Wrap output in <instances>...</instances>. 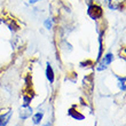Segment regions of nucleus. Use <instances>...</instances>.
Returning <instances> with one entry per match:
<instances>
[{
	"instance_id": "obj_1",
	"label": "nucleus",
	"mask_w": 126,
	"mask_h": 126,
	"mask_svg": "<svg viewBox=\"0 0 126 126\" xmlns=\"http://www.w3.org/2000/svg\"><path fill=\"white\" fill-rule=\"evenodd\" d=\"M88 15L93 20H97L102 16V8L97 5H92V6L88 7Z\"/></svg>"
},
{
	"instance_id": "obj_8",
	"label": "nucleus",
	"mask_w": 126,
	"mask_h": 126,
	"mask_svg": "<svg viewBox=\"0 0 126 126\" xmlns=\"http://www.w3.org/2000/svg\"><path fill=\"white\" fill-rule=\"evenodd\" d=\"M119 87L122 91H125V78H119Z\"/></svg>"
},
{
	"instance_id": "obj_3",
	"label": "nucleus",
	"mask_w": 126,
	"mask_h": 126,
	"mask_svg": "<svg viewBox=\"0 0 126 126\" xmlns=\"http://www.w3.org/2000/svg\"><path fill=\"white\" fill-rule=\"evenodd\" d=\"M111 9H120L123 7L125 0H104Z\"/></svg>"
},
{
	"instance_id": "obj_2",
	"label": "nucleus",
	"mask_w": 126,
	"mask_h": 126,
	"mask_svg": "<svg viewBox=\"0 0 126 126\" xmlns=\"http://www.w3.org/2000/svg\"><path fill=\"white\" fill-rule=\"evenodd\" d=\"M112 59H113V56H112V54H107L106 56L102 59V61L100 62V65L97 66V70L99 71H101V70H103V69H106L107 66L109 65L110 63L112 62Z\"/></svg>"
},
{
	"instance_id": "obj_10",
	"label": "nucleus",
	"mask_w": 126,
	"mask_h": 126,
	"mask_svg": "<svg viewBox=\"0 0 126 126\" xmlns=\"http://www.w3.org/2000/svg\"><path fill=\"white\" fill-rule=\"evenodd\" d=\"M29 102H30V99L25 96V97H24V106H28V104H29Z\"/></svg>"
},
{
	"instance_id": "obj_7",
	"label": "nucleus",
	"mask_w": 126,
	"mask_h": 126,
	"mask_svg": "<svg viewBox=\"0 0 126 126\" xmlns=\"http://www.w3.org/2000/svg\"><path fill=\"white\" fill-rule=\"evenodd\" d=\"M41 119H43V112H38L33 116V123L34 124H39Z\"/></svg>"
},
{
	"instance_id": "obj_11",
	"label": "nucleus",
	"mask_w": 126,
	"mask_h": 126,
	"mask_svg": "<svg viewBox=\"0 0 126 126\" xmlns=\"http://www.w3.org/2000/svg\"><path fill=\"white\" fill-rule=\"evenodd\" d=\"M38 0H30V3H36Z\"/></svg>"
},
{
	"instance_id": "obj_12",
	"label": "nucleus",
	"mask_w": 126,
	"mask_h": 126,
	"mask_svg": "<svg viewBox=\"0 0 126 126\" xmlns=\"http://www.w3.org/2000/svg\"><path fill=\"white\" fill-rule=\"evenodd\" d=\"M45 126H52V124H50V123H47V124H46V125H45Z\"/></svg>"
},
{
	"instance_id": "obj_5",
	"label": "nucleus",
	"mask_w": 126,
	"mask_h": 126,
	"mask_svg": "<svg viewBox=\"0 0 126 126\" xmlns=\"http://www.w3.org/2000/svg\"><path fill=\"white\" fill-rule=\"evenodd\" d=\"M12 113H13V111H8L6 115H3V116L0 117V126H6L7 124H8Z\"/></svg>"
},
{
	"instance_id": "obj_4",
	"label": "nucleus",
	"mask_w": 126,
	"mask_h": 126,
	"mask_svg": "<svg viewBox=\"0 0 126 126\" xmlns=\"http://www.w3.org/2000/svg\"><path fill=\"white\" fill-rule=\"evenodd\" d=\"M32 115V109H31L30 107L28 106H24L22 109H21V112H20V117L22 119H27L29 117Z\"/></svg>"
},
{
	"instance_id": "obj_9",
	"label": "nucleus",
	"mask_w": 126,
	"mask_h": 126,
	"mask_svg": "<svg viewBox=\"0 0 126 126\" xmlns=\"http://www.w3.org/2000/svg\"><path fill=\"white\" fill-rule=\"evenodd\" d=\"M45 27H46V29H48V30L52 28V21H50L49 18L46 20V22H45Z\"/></svg>"
},
{
	"instance_id": "obj_6",
	"label": "nucleus",
	"mask_w": 126,
	"mask_h": 126,
	"mask_svg": "<svg viewBox=\"0 0 126 126\" xmlns=\"http://www.w3.org/2000/svg\"><path fill=\"white\" fill-rule=\"evenodd\" d=\"M46 75H47V79L49 80V83H53V81H54V72H53V69H52L50 64H48V65H47Z\"/></svg>"
}]
</instances>
